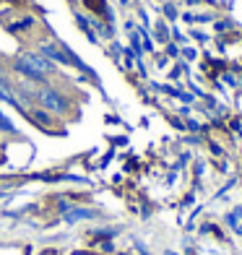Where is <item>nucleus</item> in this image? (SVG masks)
Here are the masks:
<instances>
[{"label":"nucleus","instance_id":"obj_1","mask_svg":"<svg viewBox=\"0 0 242 255\" xmlns=\"http://www.w3.org/2000/svg\"><path fill=\"white\" fill-rule=\"evenodd\" d=\"M39 104L44 110H50L55 115H65L68 112V99L60 94V91H55V89H42L39 94H37Z\"/></svg>","mask_w":242,"mask_h":255},{"label":"nucleus","instance_id":"obj_2","mask_svg":"<svg viewBox=\"0 0 242 255\" xmlns=\"http://www.w3.org/2000/svg\"><path fill=\"white\" fill-rule=\"evenodd\" d=\"M18 63H24L26 68H31V71L39 73V76L52 73V60H47L44 55H37V52H24V55H18Z\"/></svg>","mask_w":242,"mask_h":255},{"label":"nucleus","instance_id":"obj_3","mask_svg":"<svg viewBox=\"0 0 242 255\" xmlns=\"http://www.w3.org/2000/svg\"><path fill=\"white\" fill-rule=\"evenodd\" d=\"M97 211H89V208H71L65 211V224H76V222H84V219H94Z\"/></svg>","mask_w":242,"mask_h":255},{"label":"nucleus","instance_id":"obj_4","mask_svg":"<svg viewBox=\"0 0 242 255\" xmlns=\"http://www.w3.org/2000/svg\"><path fill=\"white\" fill-rule=\"evenodd\" d=\"M84 5H86L89 10H94L97 16H102V18L112 21V13H110V8H107V3H105V0H84Z\"/></svg>","mask_w":242,"mask_h":255},{"label":"nucleus","instance_id":"obj_5","mask_svg":"<svg viewBox=\"0 0 242 255\" xmlns=\"http://www.w3.org/2000/svg\"><path fill=\"white\" fill-rule=\"evenodd\" d=\"M227 224L232 227L237 235H242V208H235V211L227 216Z\"/></svg>","mask_w":242,"mask_h":255},{"label":"nucleus","instance_id":"obj_6","mask_svg":"<svg viewBox=\"0 0 242 255\" xmlns=\"http://www.w3.org/2000/svg\"><path fill=\"white\" fill-rule=\"evenodd\" d=\"M16 71H18L21 76H26V78H31V81H44V76H39V73H34L31 68H26L24 63H18V60H16Z\"/></svg>","mask_w":242,"mask_h":255},{"label":"nucleus","instance_id":"obj_7","mask_svg":"<svg viewBox=\"0 0 242 255\" xmlns=\"http://www.w3.org/2000/svg\"><path fill=\"white\" fill-rule=\"evenodd\" d=\"M31 120L37 123L39 128H50V125H52V118H50V115H44V112H39V110L31 112Z\"/></svg>","mask_w":242,"mask_h":255},{"label":"nucleus","instance_id":"obj_8","mask_svg":"<svg viewBox=\"0 0 242 255\" xmlns=\"http://www.w3.org/2000/svg\"><path fill=\"white\" fill-rule=\"evenodd\" d=\"M0 99H5V102H10V104H16V99H13V94H10V89L5 86V81L0 78Z\"/></svg>","mask_w":242,"mask_h":255},{"label":"nucleus","instance_id":"obj_9","mask_svg":"<svg viewBox=\"0 0 242 255\" xmlns=\"http://www.w3.org/2000/svg\"><path fill=\"white\" fill-rule=\"evenodd\" d=\"M0 130H5V133H16V125L10 123L3 112H0Z\"/></svg>","mask_w":242,"mask_h":255},{"label":"nucleus","instance_id":"obj_10","mask_svg":"<svg viewBox=\"0 0 242 255\" xmlns=\"http://www.w3.org/2000/svg\"><path fill=\"white\" fill-rule=\"evenodd\" d=\"M26 26H31V18H24V21H18V24H13V26H10V31H21V29H26Z\"/></svg>","mask_w":242,"mask_h":255},{"label":"nucleus","instance_id":"obj_11","mask_svg":"<svg viewBox=\"0 0 242 255\" xmlns=\"http://www.w3.org/2000/svg\"><path fill=\"white\" fill-rule=\"evenodd\" d=\"M0 195H3V193H0Z\"/></svg>","mask_w":242,"mask_h":255}]
</instances>
